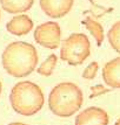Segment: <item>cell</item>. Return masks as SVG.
<instances>
[{"mask_svg":"<svg viewBox=\"0 0 120 125\" xmlns=\"http://www.w3.org/2000/svg\"><path fill=\"white\" fill-rule=\"evenodd\" d=\"M107 112L101 108L91 106L82 110L75 118V125H108Z\"/></svg>","mask_w":120,"mask_h":125,"instance_id":"8992f818","label":"cell"},{"mask_svg":"<svg viewBox=\"0 0 120 125\" xmlns=\"http://www.w3.org/2000/svg\"><path fill=\"white\" fill-rule=\"evenodd\" d=\"M2 67L13 77H25L30 75L38 64V53L33 44L24 41L10 43L2 53Z\"/></svg>","mask_w":120,"mask_h":125,"instance_id":"6da1fadb","label":"cell"},{"mask_svg":"<svg viewBox=\"0 0 120 125\" xmlns=\"http://www.w3.org/2000/svg\"><path fill=\"white\" fill-rule=\"evenodd\" d=\"M91 54V43L87 35L73 33L62 41L60 49V59L70 65L82 64Z\"/></svg>","mask_w":120,"mask_h":125,"instance_id":"277c9868","label":"cell"},{"mask_svg":"<svg viewBox=\"0 0 120 125\" xmlns=\"http://www.w3.org/2000/svg\"><path fill=\"white\" fill-rule=\"evenodd\" d=\"M10 102L13 110L22 116H33L44 106V94L39 85L31 81L18 82L12 88Z\"/></svg>","mask_w":120,"mask_h":125,"instance_id":"3957f363","label":"cell"},{"mask_svg":"<svg viewBox=\"0 0 120 125\" xmlns=\"http://www.w3.org/2000/svg\"><path fill=\"white\" fill-rule=\"evenodd\" d=\"M84 23H85V26L87 28L90 33L93 35V38L95 39V41H97V44L98 46H101L103 43V41H104V28L103 26L97 22L95 20H93L91 16H86V19L84 20Z\"/></svg>","mask_w":120,"mask_h":125,"instance_id":"8fae6325","label":"cell"},{"mask_svg":"<svg viewBox=\"0 0 120 125\" xmlns=\"http://www.w3.org/2000/svg\"><path fill=\"white\" fill-rule=\"evenodd\" d=\"M41 11L49 18H62L68 14L73 6V0H40Z\"/></svg>","mask_w":120,"mask_h":125,"instance_id":"52a82bcc","label":"cell"},{"mask_svg":"<svg viewBox=\"0 0 120 125\" xmlns=\"http://www.w3.org/2000/svg\"><path fill=\"white\" fill-rule=\"evenodd\" d=\"M114 125H120V118L118 120H117V122H115V124Z\"/></svg>","mask_w":120,"mask_h":125,"instance_id":"e0dca14e","label":"cell"},{"mask_svg":"<svg viewBox=\"0 0 120 125\" xmlns=\"http://www.w3.org/2000/svg\"><path fill=\"white\" fill-rule=\"evenodd\" d=\"M8 125H27V124H25V123H19V122H15V123H11V124H8Z\"/></svg>","mask_w":120,"mask_h":125,"instance_id":"2e32d148","label":"cell"},{"mask_svg":"<svg viewBox=\"0 0 120 125\" xmlns=\"http://www.w3.org/2000/svg\"><path fill=\"white\" fill-rule=\"evenodd\" d=\"M107 39H108L111 47L118 54H120V21L115 22L111 27V29L108 31V34H107Z\"/></svg>","mask_w":120,"mask_h":125,"instance_id":"7c38bea8","label":"cell"},{"mask_svg":"<svg viewBox=\"0 0 120 125\" xmlns=\"http://www.w3.org/2000/svg\"><path fill=\"white\" fill-rule=\"evenodd\" d=\"M57 62H58V57L57 55L51 54L46 59V60L40 64V67L38 68V73L43 76H51L53 74V70H54L55 65H57Z\"/></svg>","mask_w":120,"mask_h":125,"instance_id":"4fadbf2b","label":"cell"},{"mask_svg":"<svg viewBox=\"0 0 120 125\" xmlns=\"http://www.w3.org/2000/svg\"><path fill=\"white\" fill-rule=\"evenodd\" d=\"M84 102L81 89L72 82L55 85L48 96L49 110L59 117H71L81 108Z\"/></svg>","mask_w":120,"mask_h":125,"instance_id":"7a4b0ae2","label":"cell"},{"mask_svg":"<svg viewBox=\"0 0 120 125\" xmlns=\"http://www.w3.org/2000/svg\"><path fill=\"white\" fill-rule=\"evenodd\" d=\"M105 83L114 89H120V57L108 61L103 68Z\"/></svg>","mask_w":120,"mask_h":125,"instance_id":"9c48e42d","label":"cell"},{"mask_svg":"<svg viewBox=\"0 0 120 125\" xmlns=\"http://www.w3.org/2000/svg\"><path fill=\"white\" fill-rule=\"evenodd\" d=\"M33 2L34 0H0V4L4 11L11 14L28 11L33 6Z\"/></svg>","mask_w":120,"mask_h":125,"instance_id":"30bf717a","label":"cell"},{"mask_svg":"<svg viewBox=\"0 0 120 125\" xmlns=\"http://www.w3.org/2000/svg\"><path fill=\"white\" fill-rule=\"evenodd\" d=\"M92 95H91V97H95V96H99V95H101V94H105V93H108L111 90L108 89H105L104 87H101V85H98V87H93L92 88Z\"/></svg>","mask_w":120,"mask_h":125,"instance_id":"9a60e30c","label":"cell"},{"mask_svg":"<svg viewBox=\"0 0 120 125\" xmlns=\"http://www.w3.org/2000/svg\"><path fill=\"white\" fill-rule=\"evenodd\" d=\"M33 28V21L28 15L20 14V15L13 16L6 25L7 32L11 33L12 35L16 36H22L26 35L32 31Z\"/></svg>","mask_w":120,"mask_h":125,"instance_id":"ba28073f","label":"cell"},{"mask_svg":"<svg viewBox=\"0 0 120 125\" xmlns=\"http://www.w3.org/2000/svg\"><path fill=\"white\" fill-rule=\"evenodd\" d=\"M34 39L40 46L48 49H57L61 39V29L57 22L48 21L35 28Z\"/></svg>","mask_w":120,"mask_h":125,"instance_id":"5b68a950","label":"cell"},{"mask_svg":"<svg viewBox=\"0 0 120 125\" xmlns=\"http://www.w3.org/2000/svg\"><path fill=\"white\" fill-rule=\"evenodd\" d=\"M1 89H2V85H1V82H0V94H1Z\"/></svg>","mask_w":120,"mask_h":125,"instance_id":"ac0fdd59","label":"cell"},{"mask_svg":"<svg viewBox=\"0 0 120 125\" xmlns=\"http://www.w3.org/2000/svg\"><path fill=\"white\" fill-rule=\"evenodd\" d=\"M99 64L97 62H91L90 64L85 68V70L82 73V77L85 80H93L95 75H97V71H98Z\"/></svg>","mask_w":120,"mask_h":125,"instance_id":"5bb4252c","label":"cell"}]
</instances>
